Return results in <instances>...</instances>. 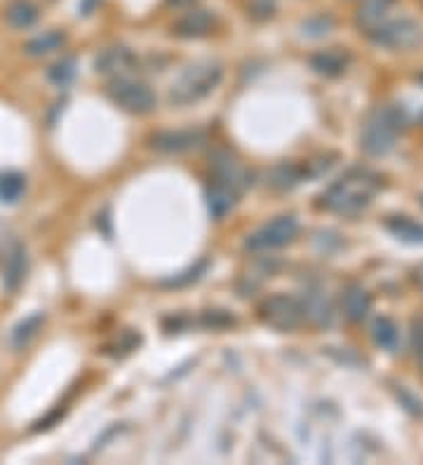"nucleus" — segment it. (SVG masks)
<instances>
[{
	"mask_svg": "<svg viewBox=\"0 0 423 465\" xmlns=\"http://www.w3.org/2000/svg\"><path fill=\"white\" fill-rule=\"evenodd\" d=\"M379 190V174L369 170H351L320 195V205L334 214H358L372 205Z\"/></svg>",
	"mask_w": 423,
	"mask_h": 465,
	"instance_id": "f257e3e1",
	"label": "nucleus"
},
{
	"mask_svg": "<svg viewBox=\"0 0 423 465\" xmlns=\"http://www.w3.org/2000/svg\"><path fill=\"white\" fill-rule=\"evenodd\" d=\"M224 78L222 63L216 62H196L186 66L177 76V80L172 82L170 88V101L177 106H189L196 101L205 99L212 95L219 82Z\"/></svg>",
	"mask_w": 423,
	"mask_h": 465,
	"instance_id": "f03ea898",
	"label": "nucleus"
},
{
	"mask_svg": "<svg viewBox=\"0 0 423 465\" xmlns=\"http://www.w3.org/2000/svg\"><path fill=\"white\" fill-rule=\"evenodd\" d=\"M402 132V114L395 106H379L367 115L360 132V148L372 157H384L395 148Z\"/></svg>",
	"mask_w": 423,
	"mask_h": 465,
	"instance_id": "7ed1b4c3",
	"label": "nucleus"
},
{
	"mask_svg": "<svg viewBox=\"0 0 423 465\" xmlns=\"http://www.w3.org/2000/svg\"><path fill=\"white\" fill-rule=\"evenodd\" d=\"M259 317L266 327L275 329V332H294L306 320L301 301L287 294L268 296L259 306Z\"/></svg>",
	"mask_w": 423,
	"mask_h": 465,
	"instance_id": "20e7f679",
	"label": "nucleus"
},
{
	"mask_svg": "<svg viewBox=\"0 0 423 465\" xmlns=\"http://www.w3.org/2000/svg\"><path fill=\"white\" fill-rule=\"evenodd\" d=\"M369 38L388 50H411L423 40V29L411 17H398V20H385L379 29L369 33Z\"/></svg>",
	"mask_w": 423,
	"mask_h": 465,
	"instance_id": "39448f33",
	"label": "nucleus"
},
{
	"mask_svg": "<svg viewBox=\"0 0 423 465\" xmlns=\"http://www.w3.org/2000/svg\"><path fill=\"white\" fill-rule=\"evenodd\" d=\"M299 224L294 216H278V219L268 221L266 226H261L259 231H254L250 238L245 240V249L250 252H271V249H278V247L290 245L292 240L297 238Z\"/></svg>",
	"mask_w": 423,
	"mask_h": 465,
	"instance_id": "423d86ee",
	"label": "nucleus"
},
{
	"mask_svg": "<svg viewBox=\"0 0 423 465\" xmlns=\"http://www.w3.org/2000/svg\"><path fill=\"white\" fill-rule=\"evenodd\" d=\"M108 97L114 104L127 111V114L144 115L151 114L156 108V95L151 92V88H146L144 82L127 80V78H118V80L108 88Z\"/></svg>",
	"mask_w": 423,
	"mask_h": 465,
	"instance_id": "0eeeda50",
	"label": "nucleus"
},
{
	"mask_svg": "<svg viewBox=\"0 0 423 465\" xmlns=\"http://www.w3.org/2000/svg\"><path fill=\"white\" fill-rule=\"evenodd\" d=\"M205 132L200 130H177V132L153 134L151 146L160 153H186L205 144Z\"/></svg>",
	"mask_w": 423,
	"mask_h": 465,
	"instance_id": "6e6552de",
	"label": "nucleus"
},
{
	"mask_svg": "<svg viewBox=\"0 0 423 465\" xmlns=\"http://www.w3.org/2000/svg\"><path fill=\"white\" fill-rule=\"evenodd\" d=\"M137 57L132 52L123 47V45H115V47H108L97 57L95 69L101 76H111V78H125L130 71L134 69Z\"/></svg>",
	"mask_w": 423,
	"mask_h": 465,
	"instance_id": "1a4fd4ad",
	"label": "nucleus"
},
{
	"mask_svg": "<svg viewBox=\"0 0 423 465\" xmlns=\"http://www.w3.org/2000/svg\"><path fill=\"white\" fill-rule=\"evenodd\" d=\"M238 193H241V189H235L233 183L224 182V179H215L207 186V190H205V202H207L209 214L215 219H224L235 207Z\"/></svg>",
	"mask_w": 423,
	"mask_h": 465,
	"instance_id": "9d476101",
	"label": "nucleus"
},
{
	"mask_svg": "<svg viewBox=\"0 0 423 465\" xmlns=\"http://www.w3.org/2000/svg\"><path fill=\"white\" fill-rule=\"evenodd\" d=\"M26 266H29V258H26L24 245L14 242L5 254V261H3V287H5L10 294L20 290L21 283L26 277Z\"/></svg>",
	"mask_w": 423,
	"mask_h": 465,
	"instance_id": "9b49d317",
	"label": "nucleus"
},
{
	"mask_svg": "<svg viewBox=\"0 0 423 465\" xmlns=\"http://www.w3.org/2000/svg\"><path fill=\"white\" fill-rule=\"evenodd\" d=\"M393 5H395V0H362L358 13H355V24L369 36L374 29H379L388 20Z\"/></svg>",
	"mask_w": 423,
	"mask_h": 465,
	"instance_id": "f8f14e48",
	"label": "nucleus"
},
{
	"mask_svg": "<svg viewBox=\"0 0 423 465\" xmlns=\"http://www.w3.org/2000/svg\"><path fill=\"white\" fill-rule=\"evenodd\" d=\"M348 63H351V55L343 52L342 47H329V50L317 52L310 57V69L325 78H336L346 73Z\"/></svg>",
	"mask_w": 423,
	"mask_h": 465,
	"instance_id": "ddd939ff",
	"label": "nucleus"
},
{
	"mask_svg": "<svg viewBox=\"0 0 423 465\" xmlns=\"http://www.w3.org/2000/svg\"><path fill=\"white\" fill-rule=\"evenodd\" d=\"M216 24V17L209 10H193V13L183 14L182 20L174 26V33L179 38H202L207 36Z\"/></svg>",
	"mask_w": 423,
	"mask_h": 465,
	"instance_id": "4468645a",
	"label": "nucleus"
},
{
	"mask_svg": "<svg viewBox=\"0 0 423 465\" xmlns=\"http://www.w3.org/2000/svg\"><path fill=\"white\" fill-rule=\"evenodd\" d=\"M342 306L343 315H346L348 320L362 322L367 317V313L372 310V296H369V292L362 284H348L346 292H343Z\"/></svg>",
	"mask_w": 423,
	"mask_h": 465,
	"instance_id": "2eb2a0df",
	"label": "nucleus"
},
{
	"mask_svg": "<svg viewBox=\"0 0 423 465\" xmlns=\"http://www.w3.org/2000/svg\"><path fill=\"white\" fill-rule=\"evenodd\" d=\"M303 179H310L309 165L280 163L275 165L271 170V174H268V186L275 190H292L294 186H299Z\"/></svg>",
	"mask_w": 423,
	"mask_h": 465,
	"instance_id": "dca6fc26",
	"label": "nucleus"
},
{
	"mask_svg": "<svg viewBox=\"0 0 423 465\" xmlns=\"http://www.w3.org/2000/svg\"><path fill=\"white\" fill-rule=\"evenodd\" d=\"M385 231L391 232L393 238H398L400 242L407 245H423V224L414 221L411 216L404 214H395L385 219Z\"/></svg>",
	"mask_w": 423,
	"mask_h": 465,
	"instance_id": "f3484780",
	"label": "nucleus"
},
{
	"mask_svg": "<svg viewBox=\"0 0 423 465\" xmlns=\"http://www.w3.org/2000/svg\"><path fill=\"white\" fill-rule=\"evenodd\" d=\"M303 315L309 317L310 322H316L320 327H327L334 313H332V303H329L327 294L323 290H309L306 299L301 301Z\"/></svg>",
	"mask_w": 423,
	"mask_h": 465,
	"instance_id": "a211bd4d",
	"label": "nucleus"
},
{
	"mask_svg": "<svg viewBox=\"0 0 423 465\" xmlns=\"http://www.w3.org/2000/svg\"><path fill=\"white\" fill-rule=\"evenodd\" d=\"M5 21L13 29H31L38 21V7L33 5L31 0H13L5 10Z\"/></svg>",
	"mask_w": 423,
	"mask_h": 465,
	"instance_id": "6ab92c4d",
	"label": "nucleus"
},
{
	"mask_svg": "<svg viewBox=\"0 0 423 465\" xmlns=\"http://www.w3.org/2000/svg\"><path fill=\"white\" fill-rule=\"evenodd\" d=\"M63 43H66V36L62 31H45L36 38H31L24 45L26 55L31 57H43V55H50V52L62 50Z\"/></svg>",
	"mask_w": 423,
	"mask_h": 465,
	"instance_id": "aec40b11",
	"label": "nucleus"
},
{
	"mask_svg": "<svg viewBox=\"0 0 423 465\" xmlns=\"http://www.w3.org/2000/svg\"><path fill=\"white\" fill-rule=\"evenodd\" d=\"M374 343L388 352H395L400 346V329L391 317H379L372 327Z\"/></svg>",
	"mask_w": 423,
	"mask_h": 465,
	"instance_id": "412c9836",
	"label": "nucleus"
},
{
	"mask_svg": "<svg viewBox=\"0 0 423 465\" xmlns=\"http://www.w3.org/2000/svg\"><path fill=\"white\" fill-rule=\"evenodd\" d=\"M43 322H45L43 313H33V315H29L24 322H20V325L13 329V334H10V343H13V348L20 351V348L29 346V341H31L33 336L40 332Z\"/></svg>",
	"mask_w": 423,
	"mask_h": 465,
	"instance_id": "4be33fe9",
	"label": "nucleus"
},
{
	"mask_svg": "<svg viewBox=\"0 0 423 465\" xmlns=\"http://www.w3.org/2000/svg\"><path fill=\"white\" fill-rule=\"evenodd\" d=\"M26 190V179L17 172H3L0 174V202H7V205H14L17 200H21V195Z\"/></svg>",
	"mask_w": 423,
	"mask_h": 465,
	"instance_id": "5701e85b",
	"label": "nucleus"
},
{
	"mask_svg": "<svg viewBox=\"0 0 423 465\" xmlns=\"http://www.w3.org/2000/svg\"><path fill=\"white\" fill-rule=\"evenodd\" d=\"M73 78H76V59L73 57L59 59V62H55L50 69H47V80H50L55 88H66Z\"/></svg>",
	"mask_w": 423,
	"mask_h": 465,
	"instance_id": "b1692460",
	"label": "nucleus"
},
{
	"mask_svg": "<svg viewBox=\"0 0 423 465\" xmlns=\"http://www.w3.org/2000/svg\"><path fill=\"white\" fill-rule=\"evenodd\" d=\"M275 7H278V0H250L247 14H250L254 21H266L275 14Z\"/></svg>",
	"mask_w": 423,
	"mask_h": 465,
	"instance_id": "393cba45",
	"label": "nucleus"
},
{
	"mask_svg": "<svg viewBox=\"0 0 423 465\" xmlns=\"http://www.w3.org/2000/svg\"><path fill=\"white\" fill-rule=\"evenodd\" d=\"M332 26H334L332 17L320 14V17H316V20H309L306 24H303V33H306L309 38H320V36H327Z\"/></svg>",
	"mask_w": 423,
	"mask_h": 465,
	"instance_id": "a878e982",
	"label": "nucleus"
},
{
	"mask_svg": "<svg viewBox=\"0 0 423 465\" xmlns=\"http://www.w3.org/2000/svg\"><path fill=\"white\" fill-rule=\"evenodd\" d=\"M202 322H205V327L222 329V327H231V325H233V317H231L226 310H207L205 317H202Z\"/></svg>",
	"mask_w": 423,
	"mask_h": 465,
	"instance_id": "bb28decb",
	"label": "nucleus"
},
{
	"mask_svg": "<svg viewBox=\"0 0 423 465\" xmlns=\"http://www.w3.org/2000/svg\"><path fill=\"white\" fill-rule=\"evenodd\" d=\"M411 336H414V351H417V358L423 359V320H414Z\"/></svg>",
	"mask_w": 423,
	"mask_h": 465,
	"instance_id": "cd10ccee",
	"label": "nucleus"
},
{
	"mask_svg": "<svg viewBox=\"0 0 423 465\" xmlns=\"http://www.w3.org/2000/svg\"><path fill=\"white\" fill-rule=\"evenodd\" d=\"M411 280H414V284H417L419 290L423 292V264H419L414 271H411Z\"/></svg>",
	"mask_w": 423,
	"mask_h": 465,
	"instance_id": "c85d7f7f",
	"label": "nucleus"
},
{
	"mask_svg": "<svg viewBox=\"0 0 423 465\" xmlns=\"http://www.w3.org/2000/svg\"><path fill=\"white\" fill-rule=\"evenodd\" d=\"M189 3H193V0H170V5H174V7L189 5Z\"/></svg>",
	"mask_w": 423,
	"mask_h": 465,
	"instance_id": "c756f323",
	"label": "nucleus"
},
{
	"mask_svg": "<svg viewBox=\"0 0 423 465\" xmlns=\"http://www.w3.org/2000/svg\"><path fill=\"white\" fill-rule=\"evenodd\" d=\"M419 82H421V85H423V73H421V76H419Z\"/></svg>",
	"mask_w": 423,
	"mask_h": 465,
	"instance_id": "7c9ffc66",
	"label": "nucleus"
},
{
	"mask_svg": "<svg viewBox=\"0 0 423 465\" xmlns=\"http://www.w3.org/2000/svg\"><path fill=\"white\" fill-rule=\"evenodd\" d=\"M421 205H423V193H421Z\"/></svg>",
	"mask_w": 423,
	"mask_h": 465,
	"instance_id": "2f4dec72",
	"label": "nucleus"
}]
</instances>
